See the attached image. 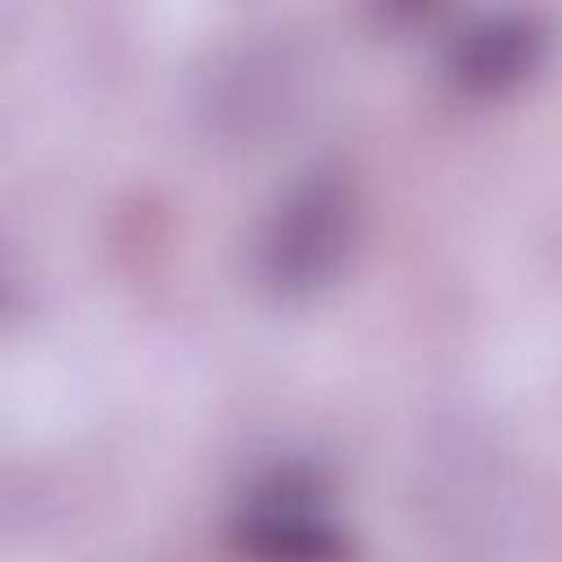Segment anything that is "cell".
I'll return each mask as SVG.
<instances>
[{"label":"cell","mask_w":562,"mask_h":562,"mask_svg":"<svg viewBox=\"0 0 562 562\" xmlns=\"http://www.w3.org/2000/svg\"><path fill=\"white\" fill-rule=\"evenodd\" d=\"M360 241L356 184L334 167L294 176L255 233V277L281 303H307L329 290Z\"/></svg>","instance_id":"cell-1"},{"label":"cell","mask_w":562,"mask_h":562,"mask_svg":"<svg viewBox=\"0 0 562 562\" xmlns=\"http://www.w3.org/2000/svg\"><path fill=\"white\" fill-rule=\"evenodd\" d=\"M228 544L241 562H351L356 549L321 483L299 470H272L237 501Z\"/></svg>","instance_id":"cell-2"},{"label":"cell","mask_w":562,"mask_h":562,"mask_svg":"<svg viewBox=\"0 0 562 562\" xmlns=\"http://www.w3.org/2000/svg\"><path fill=\"white\" fill-rule=\"evenodd\" d=\"M549 57V26L536 13L501 9L461 22L443 40L439 75L461 101H501L518 92Z\"/></svg>","instance_id":"cell-3"}]
</instances>
